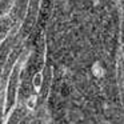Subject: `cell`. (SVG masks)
I'll list each match as a JSON object with an SVG mask.
<instances>
[{"label":"cell","instance_id":"obj_1","mask_svg":"<svg viewBox=\"0 0 124 124\" xmlns=\"http://www.w3.org/2000/svg\"><path fill=\"white\" fill-rule=\"evenodd\" d=\"M23 54L20 55L19 60L16 62L11 75L8 78L6 85V99H4V109H3V117H6L8 113H11L12 108L15 107V103L17 100V93H19V85H20V75H22V67H23Z\"/></svg>","mask_w":124,"mask_h":124},{"label":"cell","instance_id":"obj_2","mask_svg":"<svg viewBox=\"0 0 124 124\" xmlns=\"http://www.w3.org/2000/svg\"><path fill=\"white\" fill-rule=\"evenodd\" d=\"M39 7H40V0H28V8H27V16L23 20V24L19 27V31L16 33V43H22L25 38L31 33L36 24L39 14Z\"/></svg>","mask_w":124,"mask_h":124},{"label":"cell","instance_id":"obj_3","mask_svg":"<svg viewBox=\"0 0 124 124\" xmlns=\"http://www.w3.org/2000/svg\"><path fill=\"white\" fill-rule=\"evenodd\" d=\"M14 24L11 16H1L0 17V43L11 33V31L14 30Z\"/></svg>","mask_w":124,"mask_h":124}]
</instances>
